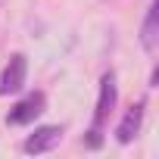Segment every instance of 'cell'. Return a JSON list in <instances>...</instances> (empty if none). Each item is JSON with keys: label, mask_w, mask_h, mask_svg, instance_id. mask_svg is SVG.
<instances>
[{"label": "cell", "mask_w": 159, "mask_h": 159, "mask_svg": "<svg viewBox=\"0 0 159 159\" xmlns=\"http://www.w3.org/2000/svg\"><path fill=\"white\" fill-rule=\"evenodd\" d=\"M62 134H66L62 125H38V128L22 140V153H28V156L50 153V150H56V147L62 143Z\"/></svg>", "instance_id": "obj_3"}, {"label": "cell", "mask_w": 159, "mask_h": 159, "mask_svg": "<svg viewBox=\"0 0 159 159\" xmlns=\"http://www.w3.org/2000/svg\"><path fill=\"white\" fill-rule=\"evenodd\" d=\"M44 109H47V94L44 91H28L7 112V125H31L34 119L44 116Z\"/></svg>", "instance_id": "obj_2"}, {"label": "cell", "mask_w": 159, "mask_h": 159, "mask_svg": "<svg viewBox=\"0 0 159 159\" xmlns=\"http://www.w3.org/2000/svg\"><path fill=\"white\" fill-rule=\"evenodd\" d=\"M119 103V84H116V72H103L100 78V94H97V103H94V119H91V128H106L112 109Z\"/></svg>", "instance_id": "obj_1"}, {"label": "cell", "mask_w": 159, "mask_h": 159, "mask_svg": "<svg viewBox=\"0 0 159 159\" xmlns=\"http://www.w3.org/2000/svg\"><path fill=\"white\" fill-rule=\"evenodd\" d=\"M143 116H147V100H137V103H131V106L125 109V116L119 119V125H116V143L128 147V143H131V140L140 134Z\"/></svg>", "instance_id": "obj_5"}, {"label": "cell", "mask_w": 159, "mask_h": 159, "mask_svg": "<svg viewBox=\"0 0 159 159\" xmlns=\"http://www.w3.org/2000/svg\"><path fill=\"white\" fill-rule=\"evenodd\" d=\"M25 78H28V56L25 53H13L10 62L0 72V97H10L19 94L25 88Z\"/></svg>", "instance_id": "obj_4"}, {"label": "cell", "mask_w": 159, "mask_h": 159, "mask_svg": "<svg viewBox=\"0 0 159 159\" xmlns=\"http://www.w3.org/2000/svg\"><path fill=\"white\" fill-rule=\"evenodd\" d=\"M140 47L150 56L159 47V0H150L147 3V13H143V22H140Z\"/></svg>", "instance_id": "obj_6"}, {"label": "cell", "mask_w": 159, "mask_h": 159, "mask_svg": "<svg viewBox=\"0 0 159 159\" xmlns=\"http://www.w3.org/2000/svg\"><path fill=\"white\" fill-rule=\"evenodd\" d=\"M81 143H84V150H100L103 147V128H88Z\"/></svg>", "instance_id": "obj_7"}]
</instances>
